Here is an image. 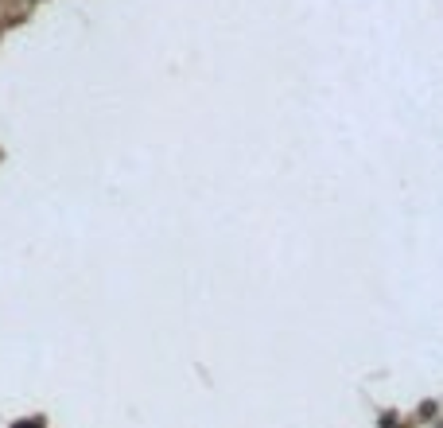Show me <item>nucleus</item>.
Masks as SVG:
<instances>
[{"instance_id": "1", "label": "nucleus", "mask_w": 443, "mask_h": 428, "mask_svg": "<svg viewBox=\"0 0 443 428\" xmlns=\"http://www.w3.org/2000/svg\"><path fill=\"white\" fill-rule=\"evenodd\" d=\"M12 428H43L39 420H20V424H12Z\"/></svg>"}]
</instances>
